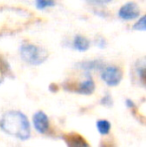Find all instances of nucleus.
<instances>
[{
	"mask_svg": "<svg viewBox=\"0 0 146 147\" xmlns=\"http://www.w3.org/2000/svg\"><path fill=\"white\" fill-rule=\"evenodd\" d=\"M0 131L20 142H26L32 136L30 118L21 110L9 109L0 116Z\"/></svg>",
	"mask_w": 146,
	"mask_h": 147,
	"instance_id": "1",
	"label": "nucleus"
},
{
	"mask_svg": "<svg viewBox=\"0 0 146 147\" xmlns=\"http://www.w3.org/2000/svg\"><path fill=\"white\" fill-rule=\"evenodd\" d=\"M20 59L29 66H40L49 58L46 48L31 42H23L18 49Z\"/></svg>",
	"mask_w": 146,
	"mask_h": 147,
	"instance_id": "2",
	"label": "nucleus"
},
{
	"mask_svg": "<svg viewBox=\"0 0 146 147\" xmlns=\"http://www.w3.org/2000/svg\"><path fill=\"white\" fill-rule=\"evenodd\" d=\"M83 79L79 80L74 84L67 83L66 86L62 85V88L65 91L75 93L82 96H91L96 91V82L92 74H83Z\"/></svg>",
	"mask_w": 146,
	"mask_h": 147,
	"instance_id": "3",
	"label": "nucleus"
},
{
	"mask_svg": "<svg viewBox=\"0 0 146 147\" xmlns=\"http://www.w3.org/2000/svg\"><path fill=\"white\" fill-rule=\"evenodd\" d=\"M123 70L115 64H105L99 71L100 80L107 87L114 88L121 84L123 80Z\"/></svg>",
	"mask_w": 146,
	"mask_h": 147,
	"instance_id": "4",
	"label": "nucleus"
},
{
	"mask_svg": "<svg viewBox=\"0 0 146 147\" xmlns=\"http://www.w3.org/2000/svg\"><path fill=\"white\" fill-rule=\"evenodd\" d=\"M32 131L42 136L49 135L51 132V120L44 110H37L30 118Z\"/></svg>",
	"mask_w": 146,
	"mask_h": 147,
	"instance_id": "5",
	"label": "nucleus"
},
{
	"mask_svg": "<svg viewBox=\"0 0 146 147\" xmlns=\"http://www.w3.org/2000/svg\"><path fill=\"white\" fill-rule=\"evenodd\" d=\"M117 16L123 21L137 20L141 16V9L136 2L128 1L120 6L117 12Z\"/></svg>",
	"mask_w": 146,
	"mask_h": 147,
	"instance_id": "6",
	"label": "nucleus"
},
{
	"mask_svg": "<svg viewBox=\"0 0 146 147\" xmlns=\"http://www.w3.org/2000/svg\"><path fill=\"white\" fill-rule=\"evenodd\" d=\"M105 62L100 58L82 60L75 63L74 67L81 71L83 74H92L93 72H99L105 65Z\"/></svg>",
	"mask_w": 146,
	"mask_h": 147,
	"instance_id": "7",
	"label": "nucleus"
},
{
	"mask_svg": "<svg viewBox=\"0 0 146 147\" xmlns=\"http://www.w3.org/2000/svg\"><path fill=\"white\" fill-rule=\"evenodd\" d=\"M61 139L63 140L66 147H92L83 135L76 132L63 134L61 136Z\"/></svg>",
	"mask_w": 146,
	"mask_h": 147,
	"instance_id": "8",
	"label": "nucleus"
},
{
	"mask_svg": "<svg viewBox=\"0 0 146 147\" xmlns=\"http://www.w3.org/2000/svg\"><path fill=\"white\" fill-rule=\"evenodd\" d=\"M133 81L137 84L138 86L142 88H145L146 85V64L144 58L138 59L135 62L134 66H133Z\"/></svg>",
	"mask_w": 146,
	"mask_h": 147,
	"instance_id": "9",
	"label": "nucleus"
},
{
	"mask_svg": "<svg viewBox=\"0 0 146 147\" xmlns=\"http://www.w3.org/2000/svg\"><path fill=\"white\" fill-rule=\"evenodd\" d=\"M70 46L73 50L80 53H83L90 49V47H91V41L86 36H84V35L76 34L73 37L72 41H71Z\"/></svg>",
	"mask_w": 146,
	"mask_h": 147,
	"instance_id": "10",
	"label": "nucleus"
},
{
	"mask_svg": "<svg viewBox=\"0 0 146 147\" xmlns=\"http://www.w3.org/2000/svg\"><path fill=\"white\" fill-rule=\"evenodd\" d=\"M95 129L100 136L107 137L112 130V123L107 118H99L95 121Z\"/></svg>",
	"mask_w": 146,
	"mask_h": 147,
	"instance_id": "11",
	"label": "nucleus"
},
{
	"mask_svg": "<svg viewBox=\"0 0 146 147\" xmlns=\"http://www.w3.org/2000/svg\"><path fill=\"white\" fill-rule=\"evenodd\" d=\"M0 76L4 78L13 77V72H12L9 62L1 55H0Z\"/></svg>",
	"mask_w": 146,
	"mask_h": 147,
	"instance_id": "12",
	"label": "nucleus"
},
{
	"mask_svg": "<svg viewBox=\"0 0 146 147\" xmlns=\"http://www.w3.org/2000/svg\"><path fill=\"white\" fill-rule=\"evenodd\" d=\"M56 5V0H34V6L37 10H46Z\"/></svg>",
	"mask_w": 146,
	"mask_h": 147,
	"instance_id": "13",
	"label": "nucleus"
},
{
	"mask_svg": "<svg viewBox=\"0 0 146 147\" xmlns=\"http://www.w3.org/2000/svg\"><path fill=\"white\" fill-rule=\"evenodd\" d=\"M99 104L102 107H105V108H112L113 105H114V99H113L112 94H111L109 91L104 92V94L100 97Z\"/></svg>",
	"mask_w": 146,
	"mask_h": 147,
	"instance_id": "14",
	"label": "nucleus"
},
{
	"mask_svg": "<svg viewBox=\"0 0 146 147\" xmlns=\"http://www.w3.org/2000/svg\"><path fill=\"white\" fill-rule=\"evenodd\" d=\"M145 16L141 15L138 19L136 20L132 26V29L134 31H145Z\"/></svg>",
	"mask_w": 146,
	"mask_h": 147,
	"instance_id": "15",
	"label": "nucleus"
},
{
	"mask_svg": "<svg viewBox=\"0 0 146 147\" xmlns=\"http://www.w3.org/2000/svg\"><path fill=\"white\" fill-rule=\"evenodd\" d=\"M124 105L125 107H126V109H128L129 111H131V112H136L137 110V104L136 102H135L133 99L131 98H126L124 100Z\"/></svg>",
	"mask_w": 146,
	"mask_h": 147,
	"instance_id": "16",
	"label": "nucleus"
},
{
	"mask_svg": "<svg viewBox=\"0 0 146 147\" xmlns=\"http://www.w3.org/2000/svg\"><path fill=\"white\" fill-rule=\"evenodd\" d=\"M94 45L100 49H104V48H106V46H107V41H106V39L103 38V37L97 36L95 39H94Z\"/></svg>",
	"mask_w": 146,
	"mask_h": 147,
	"instance_id": "17",
	"label": "nucleus"
},
{
	"mask_svg": "<svg viewBox=\"0 0 146 147\" xmlns=\"http://www.w3.org/2000/svg\"><path fill=\"white\" fill-rule=\"evenodd\" d=\"M84 1L88 2L90 4H94L96 6H103V5H107V4L111 3L113 0H84Z\"/></svg>",
	"mask_w": 146,
	"mask_h": 147,
	"instance_id": "18",
	"label": "nucleus"
},
{
	"mask_svg": "<svg viewBox=\"0 0 146 147\" xmlns=\"http://www.w3.org/2000/svg\"><path fill=\"white\" fill-rule=\"evenodd\" d=\"M58 89H59L58 85H56V84H54V83L49 85V91H51V92H57Z\"/></svg>",
	"mask_w": 146,
	"mask_h": 147,
	"instance_id": "19",
	"label": "nucleus"
},
{
	"mask_svg": "<svg viewBox=\"0 0 146 147\" xmlns=\"http://www.w3.org/2000/svg\"><path fill=\"white\" fill-rule=\"evenodd\" d=\"M100 147H114L112 143H109V142H106V141H102L100 143Z\"/></svg>",
	"mask_w": 146,
	"mask_h": 147,
	"instance_id": "20",
	"label": "nucleus"
},
{
	"mask_svg": "<svg viewBox=\"0 0 146 147\" xmlns=\"http://www.w3.org/2000/svg\"><path fill=\"white\" fill-rule=\"evenodd\" d=\"M4 80H5V78L2 77V76H0V85H2V84L4 83Z\"/></svg>",
	"mask_w": 146,
	"mask_h": 147,
	"instance_id": "21",
	"label": "nucleus"
}]
</instances>
